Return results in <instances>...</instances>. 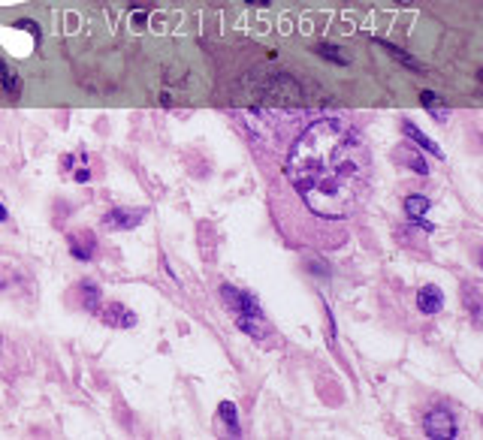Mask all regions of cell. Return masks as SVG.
Wrapping results in <instances>:
<instances>
[{
    "label": "cell",
    "instance_id": "cell-14",
    "mask_svg": "<svg viewBox=\"0 0 483 440\" xmlns=\"http://www.w3.org/2000/svg\"><path fill=\"white\" fill-rule=\"evenodd\" d=\"M420 103H423L426 109H432V112H435V109H444V100L438 97V94H432V91H423V94H420Z\"/></svg>",
    "mask_w": 483,
    "mask_h": 440
},
{
    "label": "cell",
    "instance_id": "cell-17",
    "mask_svg": "<svg viewBox=\"0 0 483 440\" xmlns=\"http://www.w3.org/2000/svg\"><path fill=\"white\" fill-rule=\"evenodd\" d=\"M16 28L18 30H30L33 33V40H40V28L33 25V21H28V18H21V21H16Z\"/></svg>",
    "mask_w": 483,
    "mask_h": 440
},
{
    "label": "cell",
    "instance_id": "cell-4",
    "mask_svg": "<svg viewBox=\"0 0 483 440\" xmlns=\"http://www.w3.org/2000/svg\"><path fill=\"white\" fill-rule=\"evenodd\" d=\"M106 227H118V230H133V227H139V223L145 220V208H112L109 214H106Z\"/></svg>",
    "mask_w": 483,
    "mask_h": 440
},
{
    "label": "cell",
    "instance_id": "cell-20",
    "mask_svg": "<svg viewBox=\"0 0 483 440\" xmlns=\"http://www.w3.org/2000/svg\"><path fill=\"white\" fill-rule=\"evenodd\" d=\"M245 4H251V6H266L269 0H245Z\"/></svg>",
    "mask_w": 483,
    "mask_h": 440
},
{
    "label": "cell",
    "instance_id": "cell-10",
    "mask_svg": "<svg viewBox=\"0 0 483 440\" xmlns=\"http://www.w3.org/2000/svg\"><path fill=\"white\" fill-rule=\"evenodd\" d=\"M0 88H4L9 97L18 94V76L13 73V66H9L6 61H0Z\"/></svg>",
    "mask_w": 483,
    "mask_h": 440
},
{
    "label": "cell",
    "instance_id": "cell-8",
    "mask_svg": "<svg viewBox=\"0 0 483 440\" xmlns=\"http://www.w3.org/2000/svg\"><path fill=\"white\" fill-rule=\"evenodd\" d=\"M402 130H405V136L411 139V142H417L420 145V148H426V151H429V154H435V160H444V151L441 148H438V145L429 139V136H423V133L417 130V127H414V124L411 121H405V124H402Z\"/></svg>",
    "mask_w": 483,
    "mask_h": 440
},
{
    "label": "cell",
    "instance_id": "cell-21",
    "mask_svg": "<svg viewBox=\"0 0 483 440\" xmlns=\"http://www.w3.org/2000/svg\"><path fill=\"white\" fill-rule=\"evenodd\" d=\"M399 4H402V6H411V0H399Z\"/></svg>",
    "mask_w": 483,
    "mask_h": 440
},
{
    "label": "cell",
    "instance_id": "cell-7",
    "mask_svg": "<svg viewBox=\"0 0 483 440\" xmlns=\"http://www.w3.org/2000/svg\"><path fill=\"white\" fill-rule=\"evenodd\" d=\"M417 308H420L423 314H438V311L444 308V292L438 290L435 284L420 287V292H417Z\"/></svg>",
    "mask_w": 483,
    "mask_h": 440
},
{
    "label": "cell",
    "instance_id": "cell-16",
    "mask_svg": "<svg viewBox=\"0 0 483 440\" xmlns=\"http://www.w3.org/2000/svg\"><path fill=\"white\" fill-rule=\"evenodd\" d=\"M408 166H414V172H420V175H429V166L423 163V157H420L417 151H411V157H408Z\"/></svg>",
    "mask_w": 483,
    "mask_h": 440
},
{
    "label": "cell",
    "instance_id": "cell-6",
    "mask_svg": "<svg viewBox=\"0 0 483 440\" xmlns=\"http://www.w3.org/2000/svg\"><path fill=\"white\" fill-rule=\"evenodd\" d=\"M100 317H103L106 326H115V329H133V326H136V314L130 308H124V304H118V302L109 304Z\"/></svg>",
    "mask_w": 483,
    "mask_h": 440
},
{
    "label": "cell",
    "instance_id": "cell-2",
    "mask_svg": "<svg viewBox=\"0 0 483 440\" xmlns=\"http://www.w3.org/2000/svg\"><path fill=\"white\" fill-rule=\"evenodd\" d=\"M221 299L227 304V311L235 317V326H239L242 332H248L254 338H263L269 332V323L251 292H242L235 287H221Z\"/></svg>",
    "mask_w": 483,
    "mask_h": 440
},
{
    "label": "cell",
    "instance_id": "cell-12",
    "mask_svg": "<svg viewBox=\"0 0 483 440\" xmlns=\"http://www.w3.org/2000/svg\"><path fill=\"white\" fill-rule=\"evenodd\" d=\"M405 211H408V218H423V214L429 211V199L426 196H408L405 199Z\"/></svg>",
    "mask_w": 483,
    "mask_h": 440
},
{
    "label": "cell",
    "instance_id": "cell-15",
    "mask_svg": "<svg viewBox=\"0 0 483 440\" xmlns=\"http://www.w3.org/2000/svg\"><path fill=\"white\" fill-rule=\"evenodd\" d=\"M318 52L327 54V58H332V61H339V64H347V54L342 49H335V46H327V42H323V46H318Z\"/></svg>",
    "mask_w": 483,
    "mask_h": 440
},
{
    "label": "cell",
    "instance_id": "cell-1",
    "mask_svg": "<svg viewBox=\"0 0 483 440\" xmlns=\"http://www.w3.org/2000/svg\"><path fill=\"white\" fill-rule=\"evenodd\" d=\"M287 178L314 214L344 218L366 196L372 160L354 127L323 118L305 127L290 148Z\"/></svg>",
    "mask_w": 483,
    "mask_h": 440
},
{
    "label": "cell",
    "instance_id": "cell-3",
    "mask_svg": "<svg viewBox=\"0 0 483 440\" xmlns=\"http://www.w3.org/2000/svg\"><path fill=\"white\" fill-rule=\"evenodd\" d=\"M423 428H426V434L435 437V440H450V437H456V420H453V413L444 410V408H435V410L426 413Z\"/></svg>",
    "mask_w": 483,
    "mask_h": 440
},
{
    "label": "cell",
    "instance_id": "cell-18",
    "mask_svg": "<svg viewBox=\"0 0 483 440\" xmlns=\"http://www.w3.org/2000/svg\"><path fill=\"white\" fill-rule=\"evenodd\" d=\"M88 178H91V172H88V169H78V172H76V182H88Z\"/></svg>",
    "mask_w": 483,
    "mask_h": 440
},
{
    "label": "cell",
    "instance_id": "cell-19",
    "mask_svg": "<svg viewBox=\"0 0 483 440\" xmlns=\"http://www.w3.org/2000/svg\"><path fill=\"white\" fill-rule=\"evenodd\" d=\"M9 218V211H6V206H4V202H0V223H4Z\"/></svg>",
    "mask_w": 483,
    "mask_h": 440
},
{
    "label": "cell",
    "instance_id": "cell-5",
    "mask_svg": "<svg viewBox=\"0 0 483 440\" xmlns=\"http://www.w3.org/2000/svg\"><path fill=\"white\" fill-rule=\"evenodd\" d=\"M70 251H73V256H76V259H82V263H88V259L94 256V251H97V239H94V232H91V230H78V232H73V235H70Z\"/></svg>",
    "mask_w": 483,
    "mask_h": 440
},
{
    "label": "cell",
    "instance_id": "cell-9",
    "mask_svg": "<svg viewBox=\"0 0 483 440\" xmlns=\"http://www.w3.org/2000/svg\"><path fill=\"white\" fill-rule=\"evenodd\" d=\"M218 416L223 420V425H227L230 434H242L239 416H235V404H233V401H221V404H218Z\"/></svg>",
    "mask_w": 483,
    "mask_h": 440
},
{
    "label": "cell",
    "instance_id": "cell-13",
    "mask_svg": "<svg viewBox=\"0 0 483 440\" xmlns=\"http://www.w3.org/2000/svg\"><path fill=\"white\" fill-rule=\"evenodd\" d=\"M465 296H468V311H471V317H475V323H480V302H477V284H468V287H465Z\"/></svg>",
    "mask_w": 483,
    "mask_h": 440
},
{
    "label": "cell",
    "instance_id": "cell-11",
    "mask_svg": "<svg viewBox=\"0 0 483 440\" xmlns=\"http://www.w3.org/2000/svg\"><path fill=\"white\" fill-rule=\"evenodd\" d=\"M78 292H82V304H85V308L97 314V308H100V287H94L91 280H85V284L78 287Z\"/></svg>",
    "mask_w": 483,
    "mask_h": 440
}]
</instances>
